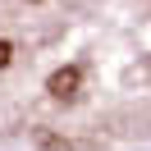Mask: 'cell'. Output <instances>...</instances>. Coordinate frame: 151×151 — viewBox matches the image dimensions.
I'll use <instances>...</instances> for the list:
<instances>
[{"label":"cell","mask_w":151,"mask_h":151,"mask_svg":"<svg viewBox=\"0 0 151 151\" xmlns=\"http://www.w3.org/2000/svg\"><path fill=\"white\" fill-rule=\"evenodd\" d=\"M78 78H83L78 69H60V73L50 78V96H55V101H69V96L78 92Z\"/></svg>","instance_id":"cell-1"},{"label":"cell","mask_w":151,"mask_h":151,"mask_svg":"<svg viewBox=\"0 0 151 151\" xmlns=\"http://www.w3.org/2000/svg\"><path fill=\"white\" fill-rule=\"evenodd\" d=\"M9 64H14V41L0 37V69H9Z\"/></svg>","instance_id":"cell-2"},{"label":"cell","mask_w":151,"mask_h":151,"mask_svg":"<svg viewBox=\"0 0 151 151\" xmlns=\"http://www.w3.org/2000/svg\"><path fill=\"white\" fill-rule=\"evenodd\" d=\"M32 5H37V0H32Z\"/></svg>","instance_id":"cell-3"}]
</instances>
